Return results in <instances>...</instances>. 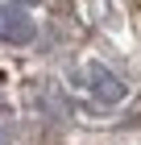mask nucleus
I'll use <instances>...</instances> for the list:
<instances>
[{
  "label": "nucleus",
  "instance_id": "3",
  "mask_svg": "<svg viewBox=\"0 0 141 145\" xmlns=\"http://www.w3.org/2000/svg\"><path fill=\"white\" fill-rule=\"evenodd\" d=\"M21 4H37V0H21Z\"/></svg>",
  "mask_w": 141,
  "mask_h": 145
},
{
  "label": "nucleus",
  "instance_id": "1",
  "mask_svg": "<svg viewBox=\"0 0 141 145\" xmlns=\"http://www.w3.org/2000/svg\"><path fill=\"white\" fill-rule=\"evenodd\" d=\"M0 42H9V46H29L33 42V21L21 4H4L0 8Z\"/></svg>",
  "mask_w": 141,
  "mask_h": 145
},
{
  "label": "nucleus",
  "instance_id": "2",
  "mask_svg": "<svg viewBox=\"0 0 141 145\" xmlns=\"http://www.w3.org/2000/svg\"><path fill=\"white\" fill-rule=\"evenodd\" d=\"M87 83H91V91H96L100 104H120V100H125V83H120L108 67H100V62L87 67Z\"/></svg>",
  "mask_w": 141,
  "mask_h": 145
}]
</instances>
